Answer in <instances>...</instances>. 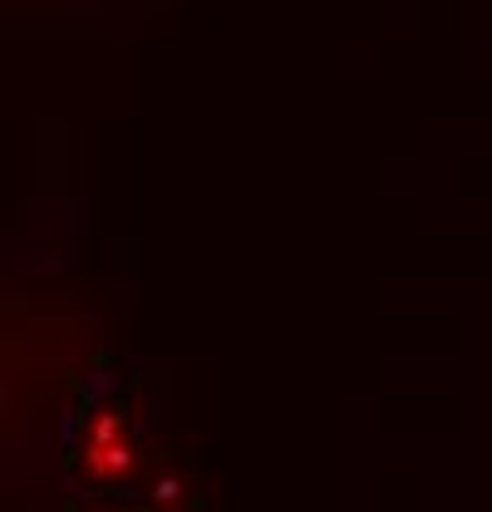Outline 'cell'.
<instances>
[{
    "instance_id": "7a4b0ae2",
    "label": "cell",
    "mask_w": 492,
    "mask_h": 512,
    "mask_svg": "<svg viewBox=\"0 0 492 512\" xmlns=\"http://www.w3.org/2000/svg\"><path fill=\"white\" fill-rule=\"evenodd\" d=\"M114 434H119V419L109 414V419H99V429H94V444H109Z\"/></svg>"
},
{
    "instance_id": "6da1fadb",
    "label": "cell",
    "mask_w": 492,
    "mask_h": 512,
    "mask_svg": "<svg viewBox=\"0 0 492 512\" xmlns=\"http://www.w3.org/2000/svg\"><path fill=\"white\" fill-rule=\"evenodd\" d=\"M133 463V448L128 444H94V453H89V473L94 478H104V473H119V468H128Z\"/></svg>"
}]
</instances>
